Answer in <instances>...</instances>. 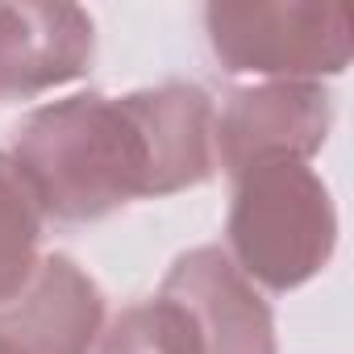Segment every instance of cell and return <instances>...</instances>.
<instances>
[{
	"instance_id": "obj_1",
	"label": "cell",
	"mask_w": 354,
	"mask_h": 354,
	"mask_svg": "<svg viewBox=\"0 0 354 354\" xmlns=\"http://www.w3.org/2000/svg\"><path fill=\"white\" fill-rule=\"evenodd\" d=\"M217 109L196 84H158L125 96L75 92L26 113L13 162L46 217L104 221L133 201L175 196L213 180Z\"/></svg>"
},
{
	"instance_id": "obj_2",
	"label": "cell",
	"mask_w": 354,
	"mask_h": 354,
	"mask_svg": "<svg viewBox=\"0 0 354 354\" xmlns=\"http://www.w3.org/2000/svg\"><path fill=\"white\" fill-rule=\"evenodd\" d=\"M337 250V209L308 162H267L234 180L225 254L275 296L317 279Z\"/></svg>"
},
{
	"instance_id": "obj_3",
	"label": "cell",
	"mask_w": 354,
	"mask_h": 354,
	"mask_svg": "<svg viewBox=\"0 0 354 354\" xmlns=\"http://www.w3.org/2000/svg\"><path fill=\"white\" fill-rule=\"evenodd\" d=\"M205 30L230 75L321 84L342 75L354 55L350 9L337 0H242L209 5Z\"/></svg>"
},
{
	"instance_id": "obj_4",
	"label": "cell",
	"mask_w": 354,
	"mask_h": 354,
	"mask_svg": "<svg viewBox=\"0 0 354 354\" xmlns=\"http://www.w3.org/2000/svg\"><path fill=\"white\" fill-rule=\"evenodd\" d=\"M333 125V96L321 84L259 80L225 96L213 121V154L230 180L267 162H308Z\"/></svg>"
},
{
	"instance_id": "obj_5",
	"label": "cell",
	"mask_w": 354,
	"mask_h": 354,
	"mask_svg": "<svg viewBox=\"0 0 354 354\" xmlns=\"http://www.w3.org/2000/svg\"><path fill=\"white\" fill-rule=\"evenodd\" d=\"M104 292L71 254H42L26 288L0 304V354H96Z\"/></svg>"
},
{
	"instance_id": "obj_6",
	"label": "cell",
	"mask_w": 354,
	"mask_h": 354,
	"mask_svg": "<svg viewBox=\"0 0 354 354\" xmlns=\"http://www.w3.org/2000/svg\"><path fill=\"white\" fill-rule=\"evenodd\" d=\"M162 292L184 304L201 354H279L275 317L221 246H196L171 263Z\"/></svg>"
},
{
	"instance_id": "obj_7",
	"label": "cell",
	"mask_w": 354,
	"mask_h": 354,
	"mask_svg": "<svg viewBox=\"0 0 354 354\" xmlns=\"http://www.w3.org/2000/svg\"><path fill=\"white\" fill-rule=\"evenodd\" d=\"M96 26L80 5H0V100H34L92 67Z\"/></svg>"
},
{
	"instance_id": "obj_8",
	"label": "cell",
	"mask_w": 354,
	"mask_h": 354,
	"mask_svg": "<svg viewBox=\"0 0 354 354\" xmlns=\"http://www.w3.org/2000/svg\"><path fill=\"white\" fill-rule=\"evenodd\" d=\"M42 225H46V213L30 180L13 162V154L0 150V304L13 300L26 288V279L34 275L42 259L38 254Z\"/></svg>"
},
{
	"instance_id": "obj_9",
	"label": "cell",
	"mask_w": 354,
	"mask_h": 354,
	"mask_svg": "<svg viewBox=\"0 0 354 354\" xmlns=\"http://www.w3.org/2000/svg\"><path fill=\"white\" fill-rule=\"evenodd\" d=\"M96 350L100 354H201V342L184 304L158 288L154 296L121 308L104 325Z\"/></svg>"
}]
</instances>
